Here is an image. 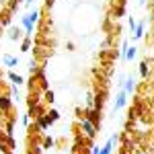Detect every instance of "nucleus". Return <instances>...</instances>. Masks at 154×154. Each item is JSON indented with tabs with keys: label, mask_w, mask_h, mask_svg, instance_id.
I'll return each mask as SVG.
<instances>
[{
	"label": "nucleus",
	"mask_w": 154,
	"mask_h": 154,
	"mask_svg": "<svg viewBox=\"0 0 154 154\" xmlns=\"http://www.w3.org/2000/svg\"><path fill=\"white\" fill-rule=\"evenodd\" d=\"M37 17H39V12H37V11H33V12H29L27 17H23V27H25V33H27V37L33 33V25H35Z\"/></svg>",
	"instance_id": "obj_1"
},
{
	"label": "nucleus",
	"mask_w": 154,
	"mask_h": 154,
	"mask_svg": "<svg viewBox=\"0 0 154 154\" xmlns=\"http://www.w3.org/2000/svg\"><path fill=\"white\" fill-rule=\"evenodd\" d=\"M82 130H84V134H86L88 138H95L97 136V125L93 123V121H88V119H82Z\"/></svg>",
	"instance_id": "obj_2"
},
{
	"label": "nucleus",
	"mask_w": 154,
	"mask_h": 154,
	"mask_svg": "<svg viewBox=\"0 0 154 154\" xmlns=\"http://www.w3.org/2000/svg\"><path fill=\"white\" fill-rule=\"evenodd\" d=\"M115 142H117V136H111V138L107 140V144L101 148V152H99V154H111V152H113V144H115Z\"/></svg>",
	"instance_id": "obj_3"
},
{
	"label": "nucleus",
	"mask_w": 154,
	"mask_h": 154,
	"mask_svg": "<svg viewBox=\"0 0 154 154\" xmlns=\"http://www.w3.org/2000/svg\"><path fill=\"white\" fill-rule=\"evenodd\" d=\"M125 101H128V93H125V91H119L117 99H115V111H119L121 107L125 105Z\"/></svg>",
	"instance_id": "obj_4"
},
{
	"label": "nucleus",
	"mask_w": 154,
	"mask_h": 154,
	"mask_svg": "<svg viewBox=\"0 0 154 154\" xmlns=\"http://www.w3.org/2000/svg\"><path fill=\"white\" fill-rule=\"evenodd\" d=\"M144 25H146L144 21L136 25V29H134V37H136V39H142V37H144Z\"/></svg>",
	"instance_id": "obj_5"
},
{
	"label": "nucleus",
	"mask_w": 154,
	"mask_h": 154,
	"mask_svg": "<svg viewBox=\"0 0 154 154\" xmlns=\"http://www.w3.org/2000/svg\"><path fill=\"white\" fill-rule=\"evenodd\" d=\"M88 121H93L97 128H99V109H93V111H88Z\"/></svg>",
	"instance_id": "obj_6"
},
{
	"label": "nucleus",
	"mask_w": 154,
	"mask_h": 154,
	"mask_svg": "<svg viewBox=\"0 0 154 154\" xmlns=\"http://www.w3.org/2000/svg\"><path fill=\"white\" fill-rule=\"evenodd\" d=\"M134 88H136V82H134V78H128V80H125V86H123V91L130 95V93H134Z\"/></svg>",
	"instance_id": "obj_7"
},
{
	"label": "nucleus",
	"mask_w": 154,
	"mask_h": 154,
	"mask_svg": "<svg viewBox=\"0 0 154 154\" xmlns=\"http://www.w3.org/2000/svg\"><path fill=\"white\" fill-rule=\"evenodd\" d=\"M0 109H2V111L11 109V99H8V97H0Z\"/></svg>",
	"instance_id": "obj_8"
},
{
	"label": "nucleus",
	"mask_w": 154,
	"mask_h": 154,
	"mask_svg": "<svg viewBox=\"0 0 154 154\" xmlns=\"http://www.w3.org/2000/svg\"><path fill=\"white\" fill-rule=\"evenodd\" d=\"M4 64H6V66H17V64H19V60L12 58V56H4Z\"/></svg>",
	"instance_id": "obj_9"
},
{
	"label": "nucleus",
	"mask_w": 154,
	"mask_h": 154,
	"mask_svg": "<svg viewBox=\"0 0 154 154\" xmlns=\"http://www.w3.org/2000/svg\"><path fill=\"white\" fill-rule=\"evenodd\" d=\"M128 51H125V60H134L136 58V48H125Z\"/></svg>",
	"instance_id": "obj_10"
},
{
	"label": "nucleus",
	"mask_w": 154,
	"mask_h": 154,
	"mask_svg": "<svg viewBox=\"0 0 154 154\" xmlns=\"http://www.w3.org/2000/svg\"><path fill=\"white\" fill-rule=\"evenodd\" d=\"M140 74H142L144 78L148 76V62H142V64H140Z\"/></svg>",
	"instance_id": "obj_11"
},
{
	"label": "nucleus",
	"mask_w": 154,
	"mask_h": 154,
	"mask_svg": "<svg viewBox=\"0 0 154 154\" xmlns=\"http://www.w3.org/2000/svg\"><path fill=\"white\" fill-rule=\"evenodd\" d=\"M11 80H12L14 84H21V82H23V78H21L19 74H14V72H11Z\"/></svg>",
	"instance_id": "obj_12"
},
{
	"label": "nucleus",
	"mask_w": 154,
	"mask_h": 154,
	"mask_svg": "<svg viewBox=\"0 0 154 154\" xmlns=\"http://www.w3.org/2000/svg\"><path fill=\"white\" fill-rule=\"evenodd\" d=\"M56 119H58V111H51V113L48 115V123H54Z\"/></svg>",
	"instance_id": "obj_13"
},
{
	"label": "nucleus",
	"mask_w": 154,
	"mask_h": 154,
	"mask_svg": "<svg viewBox=\"0 0 154 154\" xmlns=\"http://www.w3.org/2000/svg\"><path fill=\"white\" fill-rule=\"evenodd\" d=\"M11 37H12V39H19V37H21V31H19V27H17V29H12Z\"/></svg>",
	"instance_id": "obj_14"
},
{
	"label": "nucleus",
	"mask_w": 154,
	"mask_h": 154,
	"mask_svg": "<svg viewBox=\"0 0 154 154\" xmlns=\"http://www.w3.org/2000/svg\"><path fill=\"white\" fill-rule=\"evenodd\" d=\"M29 45H31V39L27 37V39L23 41V51H29Z\"/></svg>",
	"instance_id": "obj_15"
},
{
	"label": "nucleus",
	"mask_w": 154,
	"mask_h": 154,
	"mask_svg": "<svg viewBox=\"0 0 154 154\" xmlns=\"http://www.w3.org/2000/svg\"><path fill=\"white\" fill-rule=\"evenodd\" d=\"M45 99L51 103V101H54V93H51V91H48V93H45Z\"/></svg>",
	"instance_id": "obj_16"
},
{
	"label": "nucleus",
	"mask_w": 154,
	"mask_h": 154,
	"mask_svg": "<svg viewBox=\"0 0 154 154\" xmlns=\"http://www.w3.org/2000/svg\"><path fill=\"white\" fill-rule=\"evenodd\" d=\"M101 152V148H99V146H93V154H99Z\"/></svg>",
	"instance_id": "obj_17"
},
{
	"label": "nucleus",
	"mask_w": 154,
	"mask_h": 154,
	"mask_svg": "<svg viewBox=\"0 0 154 154\" xmlns=\"http://www.w3.org/2000/svg\"><path fill=\"white\" fill-rule=\"evenodd\" d=\"M31 2H33V0H27V4H31Z\"/></svg>",
	"instance_id": "obj_18"
}]
</instances>
